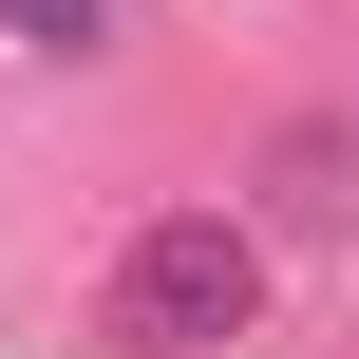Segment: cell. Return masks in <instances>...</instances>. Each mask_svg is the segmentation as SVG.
<instances>
[{
    "label": "cell",
    "instance_id": "1",
    "mask_svg": "<svg viewBox=\"0 0 359 359\" xmlns=\"http://www.w3.org/2000/svg\"><path fill=\"white\" fill-rule=\"evenodd\" d=\"M246 303H265V246H246L227 208H170V227H133V265H114V322H133L151 359L246 341Z\"/></svg>",
    "mask_w": 359,
    "mask_h": 359
}]
</instances>
